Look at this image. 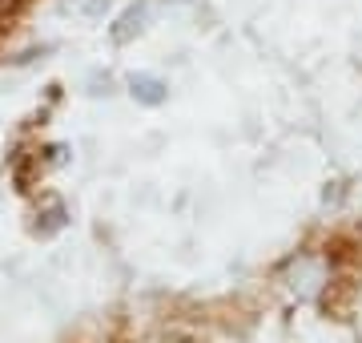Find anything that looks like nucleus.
<instances>
[{"instance_id":"obj_4","label":"nucleus","mask_w":362,"mask_h":343,"mask_svg":"<svg viewBox=\"0 0 362 343\" xmlns=\"http://www.w3.org/2000/svg\"><path fill=\"white\" fill-rule=\"evenodd\" d=\"M37 218H45V223H37V235H57V230H65L69 226V210L57 198H52L45 210H37Z\"/></svg>"},{"instance_id":"obj_1","label":"nucleus","mask_w":362,"mask_h":343,"mask_svg":"<svg viewBox=\"0 0 362 343\" xmlns=\"http://www.w3.org/2000/svg\"><path fill=\"white\" fill-rule=\"evenodd\" d=\"M326 275H330V266H326L322 254H298V259H290L282 283L294 299H314V295L322 291Z\"/></svg>"},{"instance_id":"obj_6","label":"nucleus","mask_w":362,"mask_h":343,"mask_svg":"<svg viewBox=\"0 0 362 343\" xmlns=\"http://www.w3.org/2000/svg\"><path fill=\"white\" fill-rule=\"evenodd\" d=\"M89 85H93V97H101V93H105V97H109V93H113V77H109V73H105V77H101V73H93V77H89Z\"/></svg>"},{"instance_id":"obj_5","label":"nucleus","mask_w":362,"mask_h":343,"mask_svg":"<svg viewBox=\"0 0 362 343\" xmlns=\"http://www.w3.org/2000/svg\"><path fill=\"white\" fill-rule=\"evenodd\" d=\"M113 4H117V0H85V4H81V16H89V21H101V16L113 13Z\"/></svg>"},{"instance_id":"obj_2","label":"nucleus","mask_w":362,"mask_h":343,"mask_svg":"<svg viewBox=\"0 0 362 343\" xmlns=\"http://www.w3.org/2000/svg\"><path fill=\"white\" fill-rule=\"evenodd\" d=\"M145 25H149V0H133V4H125V9L113 16L109 40H113V45H129V40H137L145 33Z\"/></svg>"},{"instance_id":"obj_3","label":"nucleus","mask_w":362,"mask_h":343,"mask_svg":"<svg viewBox=\"0 0 362 343\" xmlns=\"http://www.w3.org/2000/svg\"><path fill=\"white\" fill-rule=\"evenodd\" d=\"M125 89H129V97L137 106H149V109L169 101V81L157 77V73H129L125 77Z\"/></svg>"}]
</instances>
